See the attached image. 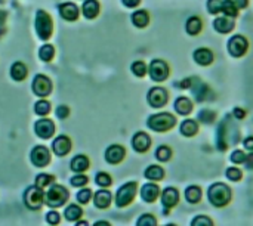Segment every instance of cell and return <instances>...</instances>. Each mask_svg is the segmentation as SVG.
<instances>
[{
	"mask_svg": "<svg viewBox=\"0 0 253 226\" xmlns=\"http://www.w3.org/2000/svg\"><path fill=\"white\" fill-rule=\"evenodd\" d=\"M213 28L219 34H228L235 28V21H234V18H229V17H225V15L218 17L213 21Z\"/></svg>",
	"mask_w": 253,
	"mask_h": 226,
	"instance_id": "cell-18",
	"label": "cell"
},
{
	"mask_svg": "<svg viewBox=\"0 0 253 226\" xmlns=\"http://www.w3.org/2000/svg\"><path fill=\"white\" fill-rule=\"evenodd\" d=\"M156 158L161 163H166L172 158V149L167 145H160L156 149Z\"/></svg>",
	"mask_w": 253,
	"mask_h": 226,
	"instance_id": "cell-37",
	"label": "cell"
},
{
	"mask_svg": "<svg viewBox=\"0 0 253 226\" xmlns=\"http://www.w3.org/2000/svg\"><path fill=\"white\" fill-rule=\"evenodd\" d=\"M244 166H246V169H249V170H253V152H250L249 155H246Z\"/></svg>",
	"mask_w": 253,
	"mask_h": 226,
	"instance_id": "cell-55",
	"label": "cell"
},
{
	"mask_svg": "<svg viewBox=\"0 0 253 226\" xmlns=\"http://www.w3.org/2000/svg\"><path fill=\"white\" fill-rule=\"evenodd\" d=\"M167 101H169V92L161 86H154L147 93V102L150 104V107L156 110L163 108L167 104Z\"/></svg>",
	"mask_w": 253,
	"mask_h": 226,
	"instance_id": "cell-10",
	"label": "cell"
},
{
	"mask_svg": "<svg viewBox=\"0 0 253 226\" xmlns=\"http://www.w3.org/2000/svg\"><path fill=\"white\" fill-rule=\"evenodd\" d=\"M243 146H244L247 151L253 152V136H249V138H246V139L243 141Z\"/></svg>",
	"mask_w": 253,
	"mask_h": 226,
	"instance_id": "cell-54",
	"label": "cell"
},
{
	"mask_svg": "<svg viewBox=\"0 0 253 226\" xmlns=\"http://www.w3.org/2000/svg\"><path fill=\"white\" fill-rule=\"evenodd\" d=\"M173 110L179 115H190L192 113V101L187 96H178L173 102Z\"/></svg>",
	"mask_w": 253,
	"mask_h": 226,
	"instance_id": "cell-22",
	"label": "cell"
},
{
	"mask_svg": "<svg viewBox=\"0 0 253 226\" xmlns=\"http://www.w3.org/2000/svg\"><path fill=\"white\" fill-rule=\"evenodd\" d=\"M192 59H194L198 65H201V67H209V65L213 62L215 55H213V52H212L210 49H207V48H198V49L194 51Z\"/></svg>",
	"mask_w": 253,
	"mask_h": 226,
	"instance_id": "cell-20",
	"label": "cell"
},
{
	"mask_svg": "<svg viewBox=\"0 0 253 226\" xmlns=\"http://www.w3.org/2000/svg\"><path fill=\"white\" fill-rule=\"evenodd\" d=\"M94 226H111V225L108 222H105V220H99V222H95Z\"/></svg>",
	"mask_w": 253,
	"mask_h": 226,
	"instance_id": "cell-57",
	"label": "cell"
},
{
	"mask_svg": "<svg viewBox=\"0 0 253 226\" xmlns=\"http://www.w3.org/2000/svg\"><path fill=\"white\" fill-rule=\"evenodd\" d=\"M76 226H89V223H88L86 220H79V222L76 223Z\"/></svg>",
	"mask_w": 253,
	"mask_h": 226,
	"instance_id": "cell-58",
	"label": "cell"
},
{
	"mask_svg": "<svg viewBox=\"0 0 253 226\" xmlns=\"http://www.w3.org/2000/svg\"><path fill=\"white\" fill-rule=\"evenodd\" d=\"M160 195H161V191H160V186L157 183L148 182L141 188V198L145 202H154Z\"/></svg>",
	"mask_w": 253,
	"mask_h": 226,
	"instance_id": "cell-19",
	"label": "cell"
},
{
	"mask_svg": "<svg viewBox=\"0 0 253 226\" xmlns=\"http://www.w3.org/2000/svg\"><path fill=\"white\" fill-rule=\"evenodd\" d=\"M126 155V149L122 145H110L105 149V161L110 164H119L123 161Z\"/></svg>",
	"mask_w": 253,
	"mask_h": 226,
	"instance_id": "cell-17",
	"label": "cell"
},
{
	"mask_svg": "<svg viewBox=\"0 0 253 226\" xmlns=\"http://www.w3.org/2000/svg\"><path fill=\"white\" fill-rule=\"evenodd\" d=\"M95 182H96V185H99V186H102V188H107V186H110V185L113 183V179H111V176H110L108 173L99 171V173H96V176H95Z\"/></svg>",
	"mask_w": 253,
	"mask_h": 226,
	"instance_id": "cell-40",
	"label": "cell"
},
{
	"mask_svg": "<svg viewBox=\"0 0 253 226\" xmlns=\"http://www.w3.org/2000/svg\"><path fill=\"white\" fill-rule=\"evenodd\" d=\"M111 201H113V195L107 189H99L94 195V202L98 208H107L111 204Z\"/></svg>",
	"mask_w": 253,
	"mask_h": 226,
	"instance_id": "cell-28",
	"label": "cell"
},
{
	"mask_svg": "<svg viewBox=\"0 0 253 226\" xmlns=\"http://www.w3.org/2000/svg\"><path fill=\"white\" fill-rule=\"evenodd\" d=\"M203 30V21L200 17L194 15V17H190L185 23V31L187 34L190 36H198Z\"/></svg>",
	"mask_w": 253,
	"mask_h": 226,
	"instance_id": "cell-26",
	"label": "cell"
},
{
	"mask_svg": "<svg viewBox=\"0 0 253 226\" xmlns=\"http://www.w3.org/2000/svg\"><path fill=\"white\" fill-rule=\"evenodd\" d=\"M148 74L150 79L156 83H161L164 80H167L169 74H170V67L164 59H153L148 65Z\"/></svg>",
	"mask_w": 253,
	"mask_h": 226,
	"instance_id": "cell-5",
	"label": "cell"
},
{
	"mask_svg": "<svg viewBox=\"0 0 253 226\" xmlns=\"http://www.w3.org/2000/svg\"><path fill=\"white\" fill-rule=\"evenodd\" d=\"M130 21L136 28H145L150 24V14L144 9H138L130 15Z\"/></svg>",
	"mask_w": 253,
	"mask_h": 226,
	"instance_id": "cell-27",
	"label": "cell"
},
{
	"mask_svg": "<svg viewBox=\"0 0 253 226\" xmlns=\"http://www.w3.org/2000/svg\"><path fill=\"white\" fill-rule=\"evenodd\" d=\"M34 28H36V33L40 40H49V37L52 36L54 24H52V18L49 17L48 12H45L42 9L36 12Z\"/></svg>",
	"mask_w": 253,
	"mask_h": 226,
	"instance_id": "cell-4",
	"label": "cell"
},
{
	"mask_svg": "<svg viewBox=\"0 0 253 226\" xmlns=\"http://www.w3.org/2000/svg\"><path fill=\"white\" fill-rule=\"evenodd\" d=\"M24 202L30 210H39L45 202V194L37 185L30 186L24 192Z\"/></svg>",
	"mask_w": 253,
	"mask_h": 226,
	"instance_id": "cell-9",
	"label": "cell"
},
{
	"mask_svg": "<svg viewBox=\"0 0 253 226\" xmlns=\"http://www.w3.org/2000/svg\"><path fill=\"white\" fill-rule=\"evenodd\" d=\"M77 201L80 202V204H88L89 201H91V198H92V191L91 189H88V188H83V189H80L79 192H77Z\"/></svg>",
	"mask_w": 253,
	"mask_h": 226,
	"instance_id": "cell-46",
	"label": "cell"
},
{
	"mask_svg": "<svg viewBox=\"0 0 253 226\" xmlns=\"http://www.w3.org/2000/svg\"><path fill=\"white\" fill-rule=\"evenodd\" d=\"M46 220H48V223H51V225H58L60 220H61V216H60L58 211H49V213L46 214Z\"/></svg>",
	"mask_w": 253,
	"mask_h": 226,
	"instance_id": "cell-51",
	"label": "cell"
},
{
	"mask_svg": "<svg viewBox=\"0 0 253 226\" xmlns=\"http://www.w3.org/2000/svg\"><path fill=\"white\" fill-rule=\"evenodd\" d=\"M238 8L235 6V3L232 0H222V14L225 17H229V18H237L238 17Z\"/></svg>",
	"mask_w": 253,
	"mask_h": 226,
	"instance_id": "cell-33",
	"label": "cell"
},
{
	"mask_svg": "<svg viewBox=\"0 0 253 226\" xmlns=\"http://www.w3.org/2000/svg\"><path fill=\"white\" fill-rule=\"evenodd\" d=\"M164 226H176L175 223H167V225H164Z\"/></svg>",
	"mask_w": 253,
	"mask_h": 226,
	"instance_id": "cell-59",
	"label": "cell"
},
{
	"mask_svg": "<svg viewBox=\"0 0 253 226\" xmlns=\"http://www.w3.org/2000/svg\"><path fill=\"white\" fill-rule=\"evenodd\" d=\"M161 204L166 208H173L178 202H179V191L173 186H167L161 191L160 195Z\"/></svg>",
	"mask_w": 253,
	"mask_h": 226,
	"instance_id": "cell-16",
	"label": "cell"
},
{
	"mask_svg": "<svg viewBox=\"0 0 253 226\" xmlns=\"http://www.w3.org/2000/svg\"><path fill=\"white\" fill-rule=\"evenodd\" d=\"M34 132L39 138L42 139H49L54 136L55 133V124L52 120L49 118H40L39 121H36L34 124Z\"/></svg>",
	"mask_w": 253,
	"mask_h": 226,
	"instance_id": "cell-13",
	"label": "cell"
},
{
	"mask_svg": "<svg viewBox=\"0 0 253 226\" xmlns=\"http://www.w3.org/2000/svg\"><path fill=\"white\" fill-rule=\"evenodd\" d=\"M144 176L148 179V180H153V182H157V180H161L164 177V170L163 167L157 166V164H151L145 169L144 171Z\"/></svg>",
	"mask_w": 253,
	"mask_h": 226,
	"instance_id": "cell-31",
	"label": "cell"
},
{
	"mask_svg": "<svg viewBox=\"0 0 253 226\" xmlns=\"http://www.w3.org/2000/svg\"><path fill=\"white\" fill-rule=\"evenodd\" d=\"M34 113L37 114V115H48L49 113H51V104L48 102V101H39V102H36V105H34Z\"/></svg>",
	"mask_w": 253,
	"mask_h": 226,
	"instance_id": "cell-42",
	"label": "cell"
},
{
	"mask_svg": "<svg viewBox=\"0 0 253 226\" xmlns=\"http://www.w3.org/2000/svg\"><path fill=\"white\" fill-rule=\"evenodd\" d=\"M70 182H71V185H73V186H76V188H82V186H85V185L89 182V179H88V176H85V174L79 173V174L73 176V177L70 179Z\"/></svg>",
	"mask_w": 253,
	"mask_h": 226,
	"instance_id": "cell-47",
	"label": "cell"
},
{
	"mask_svg": "<svg viewBox=\"0 0 253 226\" xmlns=\"http://www.w3.org/2000/svg\"><path fill=\"white\" fill-rule=\"evenodd\" d=\"M207 199L215 207H225L231 201V189L222 182H216L207 189Z\"/></svg>",
	"mask_w": 253,
	"mask_h": 226,
	"instance_id": "cell-3",
	"label": "cell"
},
{
	"mask_svg": "<svg viewBox=\"0 0 253 226\" xmlns=\"http://www.w3.org/2000/svg\"><path fill=\"white\" fill-rule=\"evenodd\" d=\"M54 56H55V49H54L52 45L46 43V45H43V46L40 48V51H39V58H40L43 62H51V61L54 59Z\"/></svg>",
	"mask_w": 253,
	"mask_h": 226,
	"instance_id": "cell-35",
	"label": "cell"
},
{
	"mask_svg": "<svg viewBox=\"0 0 253 226\" xmlns=\"http://www.w3.org/2000/svg\"><path fill=\"white\" fill-rule=\"evenodd\" d=\"M55 180V177L52 176V174H46V173H42V174H39L37 177H36V185L39 186V188H46V186H49V185H52V182Z\"/></svg>",
	"mask_w": 253,
	"mask_h": 226,
	"instance_id": "cell-43",
	"label": "cell"
},
{
	"mask_svg": "<svg viewBox=\"0 0 253 226\" xmlns=\"http://www.w3.org/2000/svg\"><path fill=\"white\" fill-rule=\"evenodd\" d=\"M191 226H213V220L209 216L204 214H198L192 219Z\"/></svg>",
	"mask_w": 253,
	"mask_h": 226,
	"instance_id": "cell-44",
	"label": "cell"
},
{
	"mask_svg": "<svg viewBox=\"0 0 253 226\" xmlns=\"http://www.w3.org/2000/svg\"><path fill=\"white\" fill-rule=\"evenodd\" d=\"M194 80H195V77H188V79H185L182 82H176L175 86H176V89H191Z\"/></svg>",
	"mask_w": 253,
	"mask_h": 226,
	"instance_id": "cell-49",
	"label": "cell"
},
{
	"mask_svg": "<svg viewBox=\"0 0 253 226\" xmlns=\"http://www.w3.org/2000/svg\"><path fill=\"white\" fill-rule=\"evenodd\" d=\"M225 176L232 182H238L243 177V173H241V170L238 167H228L226 171H225Z\"/></svg>",
	"mask_w": 253,
	"mask_h": 226,
	"instance_id": "cell-45",
	"label": "cell"
},
{
	"mask_svg": "<svg viewBox=\"0 0 253 226\" xmlns=\"http://www.w3.org/2000/svg\"><path fill=\"white\" fill-rule=\"evenodd\" d=\"M229 160L234 163V164H244V160H246V154L241 151V149H235L231 152L229 155Z\"/></svg>",
	"mask_w": 253,
	"mask_h": 226,
	"instance_id": "cell-48",
	"label": "cell"
},
{
	"mask_svg": "<svg viewBox=\"0 0 253 226\" xmlns=\"http://www.w3.org/2000/svg\"><path fill=\"white\" fill-rule=\"evenodd\" d=\"M206 8L210 15H218L222 12V0H207Z\"/></svg>",
	"mask_w": 253,
	"mask_h": 226,
	"instance_id": "cell-39",
	"label": "cell"
},
{
	"mask_svg": "<svg viewBox=\"0 0 253 226\" xmlns=\"http://www.w3.org/2000/svg\"><path fill=\"white\" fill-rule=\"evenodd\" d=\"M184 195H185V199H187L190 204H197V202H200V199H201V197H203V191H201V188L197 186V185H190V186L185 189Z\"/></svg>",
	"mask_w": 253,
	"mask_h": 226,
	"instance_id": "cell-29",
	"label": "cell"
},
{
	"mask_svg": "<svg viewBox=\"0 0 253 226\" xmlns=\"http://www.w3.org/2000/svg\"><path fill=\"white\" fill-rule=\"evenodd\" d=\"M130 71L136 76V77H144L145 74H147V71H148V67H147V64L144 62V61H135V62H132V65H130Z\"/></svg>",
	"mask_w": 253,
	"mask_h": 226,
	"instance_id": "cell-38",
	"label": "cell"
},
{
	"mask_svg": "<svg viewBox=\"0 0 253 226\" xmlns=\"http://www.w3.org/2000/svg\"><path fill=\"white\" fill-rule=\"evenodd\" d=\"M70 149H71V141H70L67 136H64V135L58 136V138L54 141V143H52V151H54L58 157L67 155V154L70 152Z\"/></svg>",
	"mask_w": 253,
	"mask_h": 226,
	"instance_id": "cell-21",
	"label": "cell"
},
{
	"mask_svg": "<svg viewBox=\"0 0 253 226\" xmlns=\"http://www.w3.org/2000/svg\"><path fill=\"white\" fill-rule=\"evenodd\" d=\"M216 120V113L212 110H200L197 114V121L204 123V124H212Z\"/></svg>",
	"mask_w": 253,
	"mask_h": 226,
	"instance_id": "cell-36",
	"label": "cell"
},
{
	"mask_svg": "<svg viewBox=\"0 0 253 226\" xmlns=\"http://www.w3.org/2000/svg\"><path fill=\"white\" fill-rule=\"evenodd\" d=\"M136 226H157V219H156L153 214L145 213V214H142V216L138 219Z\"/></svg>",
	"mask_w": 253,
	"mask_h": 226,
	"instance_id": "cell-41",
	"label": "cell"
},
{
	"mask_svg": "<svg viewBox=\"0 0 253 226\" xmlns=\"http://www.w3.org/2000/svg\"><path fill=\"white\" fill-rule=\"evenodd\" d=\"M191 92H192L194 99L197 102L213 101V98H215V93L212 92V89L206 83H203L198 77H195V80H194V83L191 86Z\"/></svg>",
	"mask_w": 253,
	"mask_h": 226,
	"instance_id": "cell-11",
	"label": "cell"
},
{
	"mask_svg": "<svg viewBox=\"0 0 253 226\" xmlns=\"http://www.w3.org/2000/svg\"><path fill=\"white\" fill-rule=\"evenodd\" d=\"M232 2L235 3L238 9H246L249 6V0H232Z\"/></svg>",
	"mask_w": 253,
	"mask_h": 226,
	"instance_id": "cell-56",
	"label": "cell"
},
{
	"mask_svg": "<svg viewBox=\"0 0 253 226\" xmlns=\"http://www.w3.org/2000/svg\"><path fill=\"white\" fill-rule=\"evenodd\" d=\"M226 49L228 54L232 58H241L247 54L249 49V42L244 36L241 34H234L232 37H229L228 43H226Z\"/></svg>",
	"mask_w": 253,
	"mask_h": 226,
	"instance_id": "cell-8",
	"label": "cell"
},
{
	"mask_svg": "<svg viewBox=\"0 0 253 226\" xmlns=\"http://www.w3.org/2000/svg\"><path fill=\"white\" fill-rule=\"evenodd\" d=\"M68 115H70V108H68L67 105H60V107L57 108V117H58L60 120H65Z\"/></svg>",
	"mask_w": 253,
	"mask_h": 226,
	"instance_id": "cell-50",
	"label": "cell"
},
{
	"mask_svg": "<svg viewBox=\"0 0 253 226\" xmlns=\"http://www.w3.org/2000/svg\"><path fill=\"white\" fill-rule=\"evenodd\" d=\"M58 9H60L61 17H63L65 21H76V20L79 18V8H77L74 3H71V2H68V3H61Z\"/></svg>",
	"mask_w": 253,
	"mask_h": 226,
	"instance_id": "cell-23",
	"label": "cell"
},
{
	"mask_svg": "<svg viewBox=\"0 0 253 226\" xmlns=\"http://www.w3.org/2000/svg\"><path fill=\"white\" fill-rule=\"evenodd\" d=\"M27 73H29V70H27V67L23 62H15L11 67V77L15 82H23L27 77Z\"/></svg>",
	"mask_w": 253,
	"mask_h": 226,
	"instance_id": "cell-32",
	"label": "cell"
},
{
	"mask_svg": "<svg viewBox=\"0 0 253 226\" xmlns=\"http://www.w3.org/2000/svg\"><path fill=\"white\" fill-rule=\"evenodd\" d=\"M51 161V152L46 146L37 145L32 151V163L37 167H45Z\"/></svg>",
	"mask_w": 253,
	"mask_h": 226,
	"instance_id": "cell-14",
	"label": "cell"
},
{
	"mask_svg": "<svg viewBox=\"0 0 253 226\" xmlns=\"http://www.w3.org/2000/svg\"><path fill=\"white\" fill-rule=\"evenodd\" d=\"M64 216H65V219H67L68 222H74V220H79V219L83 216V210H82L79 205H76V204H70V205L65 208Z\"/></svg>",
	"mask_w": 253,
	"mask_h": 226,
	"instance_id": "cell-34",
	"label": "cell"
},
{
	"mask_svg": "<svg viewBox=\"0 0 253 226\" xmlns=\"http://www.w3.org/2000/svg\"><path fill=\"white\" fill-rule=\"evenodd\" d=\"M89 158L86 157V155H76L73 160H71V163H70V167H71V170L73 171H76V173H83L85 170H88L89 169Z\"/></svg>",
	"mask_w": 253,
	"mask_h": 226,
	"instance_id": "cell-30",
	"label": "cell"
},
{
	"mask_svg": "<svg viewBox=\"0 0 253 226\" xmlns=\"http://www.w3.org/2000/svg\"><path fill=\"white\" fill-rule=\"evenodd\" d=\"M99 11H101V6H99L98 0H85V3L82 6V12L85 15V18L94 20V18L98 17Z\"/></svg>",
	"mask_w": 253,
	"mask_h": 226,
	"instance_id": "cell-25",
	"label": "cell"
},
{
	"mask_svg": "<svg viewBox=\"0 0 253 226\" xmlns=\"http://www.w3.org/2000/svg\"><path fill=\"white\" fill-rule=\"evenodd\" d=\"M136 191H138V183L136 182H127L123 186H120L117 189V194H116V205L117 207L129 205L135 199Z\"/></svg>",
	"mask_w": 253,
	"mask_h": 226,
	"instance_id": "cell-7",
	"label": "cell"
},
{
	"mask_svg": "<svg viewBox=\"0 0 253 226\" xmlns=\"http://www.w3.org/2000/svg\"><path fill=\"white\" fill-rule=\"evenodd\" d=\"M179 132L182 136L185 138H192L198 133V121L194 118H187L181 123L179 126Z\"/></svg>",
	"mask_w": 253,
	"mask_h": 226,
	"instance_id": "cell-24",
	"label": "cell"
},
{
	"mask_svg": "<svg viewBox=\"0 0 253 226\" xmlns=\"http://www.w3.org/2000/svg\"><path fill=\"white\" fill-rule=\"evenodd\" d=\"M67 199H68V191L63 185H52L51 189L45 195L46 204L52 208L64 205L67 202Z\"/></svg>",
	"mask_w": 253,
	"mask_h": 226,
	"instance_id": "cell-6",
	"label": "cell"
},
{
	"mask_svg": "<svg viewBox=\"0 0 253 226\" xmlns=\"http://www.w3.org/2000/svg\"><path fill=\"white\" fill-rule=\"evenodd\" d=\"M33 92L40 96L45 98L52 92V82L49 77L43 76V74H37L33 80Z\"/></svg>",
	"mask_w": 253,
	"mask_h": 226,
	"instance_id": "cell-12",
	"label": "cell"
},
{
	"mask_svg": "<svg viewBox=\"0 0 253 226\" xmlns=\"http://www.w3.org/2000/svg\"><path fill=\"white\" fill-rule=\"evenodd\" d=\"M122 3H123L126 8L133 9V8H138V6L141 5V0H122Z\"/></svg>",
	"mask_w": 253,
	"mask_h": 226,
	"instance_id": "cell-53",
	"label": "cell"
},
{
	"mask_svg": "<svg viewBox=\"0 0 253 226\" xmlns=\"http://www.w3.org/2000/svg\"><path fill=\"white\" fill-rule=\"evenodd\" d=\"M151 138L150 135H147L145 132H136L132 138V148L139 152V154H144L150 149L151 146Z\"/></svg>",
	"mask_w": 253,
	"mask_h": 226,
	"instance_id": "cell-15",
	"label": "cell"
},
{
	"mask_svg": "<svg viewBox=\"0 0 253 226\" xmlns=\"http://www.w3.org/2000/svg\"><path fill=\"white\" fill-rule=\"evenodd\" d=\"M240 141V132H238V127L237 124L232 121V117L226 115L218 130H216V145H218V149L219 151H226L228 146H232V145H237Z\"/></svg>",
	"mask_w": 253,
	"mask_h": 226,
	"instance_id": "cell-1",
	"label": "cell"
},
{
	"mask_svg": "<svg viewBox=\"0 0 253 226\" xmlns=\"http://www.w3.org/2000/svg\"><path fill=\"white\" fill-rule=\"evenodd\" d=\"M232 117H234L235 120H243V118L246 117V111H244L243 108H240V107H235L234 111H232Z\"/></svg>",
	"mask_w": 253,
	"mask_h": 226,
	"instance_id": "cell-52",
	"label": "cell"
},
{
	"mask_svg": "<svg viewBox=\"0 0 253 226\" xmlns=\"http://www.w3.org/2000/svg\"><path fill=\"white\" fill-rule=\"evenodd\" d=\"M175 126H176V117L170 113H157L150 115L147 120V127L157 133L169 132Z\"/></svg>",
	"mask_w": 253,
	"mask_h": 226,
	"instance_id": "cell-2",
	"label": "cell"
}]
</instances>
